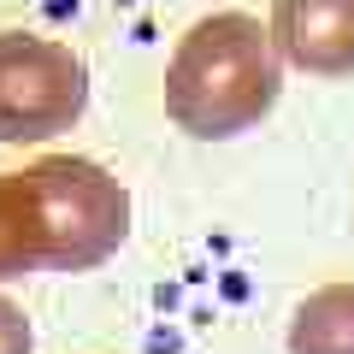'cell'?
Returning a JSON list of instances; mask_svg holds the SVG:
<instances>
[{"instance_id": "obj_6", "label": "cell", "mask_w": 354, "mask_h": 354, "mask_svg": "<svg viewBox=\"0 0 354 354\" xmlns=\"http://www.w3.org/2000/svg\"><path fill=\"white\" fill-rule=\"evenodd\" d=\"M0 354H36V337H30V319L18 301L0 295Z\"/></svg>"}, {"instance_id": "obj_1", "label": "cell", "mask_w": 354, "mask_h": 354, "mask_svg": "<svg viewBox=\"0 0 354 354\" xmlns=\"http://www.w3.org/2000/svg\"><path fill=\"white\" fill-rule=\"evenodd\" d=\"M130 236V189L106 165L48 153L24 171H0V278L88 272Z\"/></svg>"}, {"instance_id": "obj_3", "label": "cell", "mask_w": 354, "mask_h": 354, "mask_svg": "<svg viewBox=\"0 0 354 354\" xmlns=\"http://www.w3.org/2000/svg\"><path fill=\"white\" fill-rule=\"evenodd\" d=\"M88 106V71L65 41L0 30V142H48Z\"/></svg>"}, {"instance_id": "obj_4", "label": "cell", "mask_w": 354, "mask_h": 354, "mask_svg": "<svg viewBox=\"0 0 354 354\" xmlns=\"http://www.w3.org/2000/svg\"><path fill=\"white\" fill-rule=\"evenodd\" d=\"M272 48L307 77H354V0H272Z\"/></svg>"}, {"instance_id": "obj_5", "label": "cell", "mask_w": 354, "mask_h": 354, "mask_svg": "<svg viewBox=\"0 0 354 354\" xmlns=\"http://www.w3.org/2000/svg\"><path fill=\"white\" fill-rule=\"evenodd\" d=\"M290 354H354V283H325L295 307Z\"/></svg>"}, {"instance_id": "obj_2", "label": "cell", "mask_w": 354, "mask_h": 354, "mask_svg": "<svg viewBox=\"0 0 354 354\" xmlns=\"http://www.w3.org/2000/svg\"><path fill=\"white\" fill-rule=\"evenodd\" d=\"M283 88L272 30L248 12H213L177 36L165 59V113L195 142H230L254 130Z\"/></svg>"}]
</instances>
